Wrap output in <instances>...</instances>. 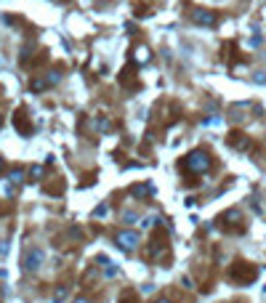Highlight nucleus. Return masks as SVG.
<instances>
[{
    "label": "nucleus",
    "instance_id": "obj_1",
    "mask_svg": "<svg viewBox=\"0 0 266 303\" xmlns=\"http://www.w3.org/2000/svg\"><path fill=\"white\" fill-rule=\"evenodd\" d=\"M184 168L189 170V173H205V170L210 168V154L203 152V149L192 152V154L184 160Z\"/></svg>",
    "mask_w": 266,
    "mask_h": 303
},
{
    "label": "nucleus",
    "instance_id": "obj_2",
    "mask_svg": "<svg viewBox=\"0 0 266 303\" xmlns=\"http://www.w3.org/2000/svg\"><path fill=\"white\" fill-rule=\"evenodd\" d=\"M43 258H45V253L40 247L27 250V255H24V269H27V272H37V269L43 266Z\"/></svg>",
    "mask_w": 266,
    "mask_h": 303
},
{
    "label": "nucleus",
    "instance_id": "obj_3",
    "mask_svg": "<svg viewBox=\"0 0 266 303\" xmlns=\"http://www.w3.org/2000/svg\"><path fill=\"white\" fill-rule=\"evenodd\" d=\"M115 242H118L122 250H133L136 245H139V234H136V232H118Z\"/></svg>",
    "mask_w": 266,
    "mask_h": 303
},
{
    "label": "nucleus",
    "instance_id": "obj_4",
    "mask_svg": "<svg viewBox=\"0 0 266 303\" xmlns=\"http://www.w3.org/2000/svg\"><path fill=\"white\" fill-rule=\"evenodd\" d=\"M192 19H194V22H197V24H203V27H216V22H218V19H216V14H213V11H194V14H192Z\"/></svg>",
    "mask_w": 266,
    "mask_h": 303
},
{
    "label": "nucleus",
    "instance_id": "obj_5",
    "mask_svg": "<svg viewBox=\"0 0 266 303\" xmlns=\"http://www.w3.org/2000/svg\"><path fill=\"white\" fill-rule=\"evenodd\" d=\"M64 298H67V287H59V290H56V298H54V303H64Z\"/></svg>",
    "mask_w": 266,
    "mask_h": 303
},
{
    "label": "nucleus",
    "instance_id": "obj_6",
    "mask_svg": "<svg viewBox=\"0 0 266 303\" xmlns=\"http://www.w3.org/2000/svg\"><path fill=\"white\" fill-rule=\"evenodd\" d=\"M45 85H48V80H32L30 88H32V91H45Z\"/></svg>",
    "mask_w": 266,
    "mask_h": 303
},
{
    "label": "nucleus",
    "instance_id": "obj_7",
    "mask_svg": "<svg viewBox=\"0 0 266 303\" xmlns=\"http://www.w3.org/2000/svg\"><path fill=\"white\" fill-rule=\"evenodd\" d=\"M5 250H8V242H0V255H5Z\"/></svg>",
    "mask_w": 266,
    "mask_h": 303
},
{
    "label": "nucleus",
    "instance_id": "obj_8",
    "mask_svg": "<svg viewBox=\"0 0 266 303\" xmlns=\"http://www.w3.org/2000/svg\"><path fill=\"white\" fill-rule=\"evenodd\" d=\"M75 303H90V301H88V298H77Z\"/></svg>",
    "mask_w": 266,
    "mask_h": 303
},
{
    "label": "nucleus",
    "instance_id": "obj_9",
    "mask_svg": "<svg viewBox=\"0 0 266 303\" xmlns=\"http://www.w3.org/2000/svg\"><path fill=\"white\" fill-rule=\"evenodd\" d=\"M157 303H171V301H165V298H163V301H157Z\"/></svg>",
    "mask_w": 266,
    "mask_h": 303
},
{
    "label": "nucleus",
    "instance_id": "obj_10",
    "mask_svg": "<svg viewBox=\"0 0 266 303\" xmlns=\"http://www.w3.org/2000/svg\"><path fill=\"white\" fill-rule=\"evenodd\" d=\"M0 168H3V160H0Z\"/></svg>",
    "mask_w": 266,
    "mask_h": 303
},
{
    "label": "nucleus",
    "instance_id": "obj_11",
    "mask_svg": "<svg viewBox=\"0 0 266 303\" xmlns=\"http://www.w3.org/2000/svg\"><path fill=\"white\" fill-rule=\"evenodd\" d=\"M0 122H3V120H0Z\"/></svg>",
    "mask_w": 266,
    "mask_h": 303
}]
</instances>
